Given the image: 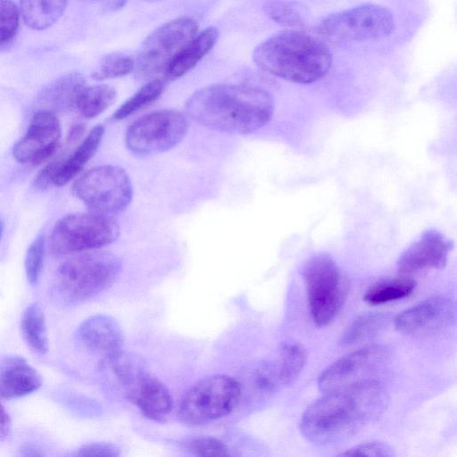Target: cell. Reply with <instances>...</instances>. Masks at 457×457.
Listing matches in <instances>:
<instances>
[{
	"label": "cell",
	"mask_w": 457,
	"mask_h": 457,
	"mask_svg": "<svg viewBox=\"0 0 457 457\" xmlns=\"http://www.w3.org/2000/svg\"><path fill=\"white\" fill-rule=\"evenodd\" d=\"M386 401L384 385L374 378L326 392L303 412L301 432L317 445L341 441L379 415Z\"/></svg>",
	"instance_id": "6da1fadb"
},
{
	"label": "cell",
	"mask_w": 457,
	"mask_h": 457,
	"mask_svg": "<svg viewBox=\"0 0 457 457\" xmlns=\"http://www.w3.org/2000/svg\"><path fill=\"white\" fill-rule=\"evenodd\" d=\"M186 112L210 129L237 135L253 133L272 119L274 101L266 90L247 84L222 83L195 91Z\"/></svg>",
	"instance_id": "7a4b0ae2"
},
{
	"label": "cell",
	"mask_w": 457,
	"mask_h": 457,
	"mask_svg": "<svg viewBox=\"0 0 457 457\" xmlns=\"http://www.w3.org/2000/svg\"><path fill=\"white\" fill-rule=\"evenodd\" d=\"M253 60L260 69L275 77L297 84H311L328 73L332 54L315 37L298 30H284L258 45Z\"/></svg>",
	"instance_id": "3957f363"
},
{
	"label": "cell",
	"mask_w": 457,
	"mask_h": 457,
	"mask_svg": "<svg viewBox=\"0 0 457 457\" xmlns=\"http://www.w3.org/2000/svg\"><path fill=\"white\" fill-rule=\"evenodd\" d=\"M121 270V260L112 253L93 250L77 253L59 267L53 293L66 305L82 303L111 287Z\"/></svg>",
	"instance_id": "277c9868"
},
{
	"label": "cell",
	"mask_w": 457,
	"mask_h": 457,
	"mask_svg": "<svg viewBox=\"0 0 457 457\" xmlns=\"http://www.w3.org/2000/svg\"><path fill=\"white\" fill-rule=\"evenodd\" d=\"M119 236L120 226L112 216L72 213L55 223L49 238V249L54 256L76 254L108 245Z\"/></svg>",
	"instance_id": "5b68a950"
},
{
	"label": "cell",
	"mask_w": 457,
	"mask_h": 457,
	"mask_svg": "<svg viewBox=\"0 0 457 457\" xmlns=\"http://www.w3.org/2000/svg\"><path fill=\"white\" fill-rule=\"evenodd\" d=\"M312 318L318 327L329 324L340 312L347 281L335 261L326 253L311 257L303 269Z\"/></svg>",
	"instance_id": "8992f818"
},
{
	"label": "cell",
	"mask_w": 457,
	"mask_h": 457,
	"mask_svg": "<svg viewBox=\"0 0 457 457\" xmlns=\"http://www.w3.org/2000/svg\"><path fill=\"white\" fill-rule=\"evenodd\" d=\"M241 398L237 379L223 374L208 376L186 392L179 407V415L187 424H206L229 414Z\"/></svg>",
	"instance_id": "52a82bcc"
},
{
	"label": "cell",
	"mask_w": 457,
	"mask_h": 457,
	"mask_svg": "<svg viewBox=\"0 0 457 457\" xmlns=\"http://www.w3.org/2000/svg\"><path fill=\"white\" fill-rule=\"evenodd\" d=\"M72 192L90 212L112 216L123 212L133 197L131 179L115 165L95 167L74 182Z\"/></svg>",
	"instance_id": "ba28073f"
},
{
	"label": "cell",
	"mask_w": 457,
	"mask_h": 457,
	"mask_svg": "<svg viewBox=\"0 0 457 457\" xmlns=\"http://www.w3.org/2000/svg\"><path fill=\"white\" fill-rule=\"evenodd\" d=\"M394 29V16L387 8L366 4L327 16L317 29L334 41H364L386 37Z\"/></svg>",
	"instance_id": "9c48e42d"
},
{
	"label": "cell",
	"mask_w": 457,
	"mask_h": 457,
	"mask_svg": "<svg viewBox=\"0 0 457 457\" xmlns=\"http://www.w3.org/2000/svg\"><path fill=\"white\" fill-rule=\"evenodd\" d=\"M188 122L177 110H160L143 115L127 129V147L137 154L169 151L186 137Z\"/></svg>",
	"instance_id": "30bf717a"
},
{
	"label": "cell",
	"mask_w": 457,
	"mask_h": 457,
	"mask_svg": "<svg viewBox=\"0 0 457 457\" xmlns=\"http://www.w3.org/2000/svg\"><path fill=\"white\" fill-rule=\"evenodd\" d=\"M196 22L189 17L170 21L153 31L143 43L135 67L144 79H158L176 54L195 36Z\"/></svg>",
	"instance_id": "8fae6325"
},
{
	"label": "cell",
	"mask_w": 457,
	"mask_h": 457,
	"mask_svg": "<svg viewBox=\"0 0 457 457\" xmlns=\"http://www.w3.org/2000/svg\"><path fill=\"white\" fill-rule=\"evenodd\" d=\"M390 349L383 345H372L358 349L337 360L319 377L318 386L329 392L360 381L372 378V373L389 358Z\"/></svg>",
	"instance_id": "7c38bea8"
},
{
	"label": "cell",
	"mask_w": 457,
	"mask_h": 457,
	"mask_svg": "<svg viewBox=\"0 0 457 457\" xmlns=\"http://www.w3.org/2000/svg\"><path fill=\"white\" fill-rule=\"evenodd\" d=\"M455 314L454 300L447 295H437L400 312L395 319V325L403 334L423 336L451 326Z\"/></svg>",
	"instance_id": "4fadbf2b"
},
{
	"label": "cell",
	"mask_w": 457,
	"mask_h": 457,
	"mask_svg": "<svg viewBox=\"0 0 457 457\" xmlns=\"http://www.w3.org/2000/svg\"><path fill=\"white\" fill-rule=\"evenodd\" d=\"M60 137L61 127L55 113L37 111L26 134L14 145L13 157L21 163H41L55 153Z\"/></svg>",
	"instance_id": "5bb4252c"
},
{
	"label": "cell",
	"mask_w": 457,
	"mask_h": 457,
	"mask_svg": "<svg viewBox=\"0 0 457 457\" xmlns=\"http://www.w3.org/2000/svg\"><path fill=\"white\" fill-rule=\"evenodd\" d=\"M453 246V242L440 232L427 230L401 254L397 262L398 273L410 277L427 270L442 269Z\"/></svg>",
	"instance_id": "9a60e30c"
},
{
	"label": "cell",
	"mask_w": 457,
	"mask_h": 457,
	"mask_svg": "<svg viewBox=\"0 0 457 457\" xmlns=\"http://www.w3.org/2000/svg\"><path fill=\"white\" fill-rule=\"evenodd\" d=\"M128 399L149 420H165L172 410V398L166 386L143 370L125 389Z\"/></svg>",
	"instance_id": "2e32d148"
},
{
	"label": "cell",
	"mask_w": 457,
	"mask_h": 457,
	"mask_svg": "<svg viewBox=\"0 0 457 457\" xmlns=\"http://www.w3.org/2000/svg\"><path fill=\"white\" fill-rule=\"evenodd\" d=\"M78 337L89 351L108 357L122 350L123 333L116 320L106 314H96L85 320Z\"/></svg>",
	"instance_id": "e0dca14e"
},
{
	"label": "cell",
	"mask_w": 457,
	"mask_h": 457,
	"mask_svg": "<svg viewBox=\"0 0 457 457\" xmlns=\"http://www.w3.org/2000/svg\"><path fill=\"white\" fill-rule=\"evenodd\" d=\"M42 384L37 371L25 359L8 356L0 361V396L10 400L37 391Z\"/></svg>",
	"instance_id": "ac0fdd59"
},
{
	"label": "cell",
	"mask_w": 457,
	"mask_h": 457,
	"mask_svg": "<svg viewBox=\"0 0 457 457\" xmlns=\"http://www.w3.org/2000/svg\"><path fill=\"white\" fill-rule=\"evenodd\" d=\"M86 87L84 77L77 72L56 79L37 96L36 104L38 111L55 113L77 109L79 98Z\"/></svg>",
	"instance_id": "d6986e66"
},
{
	"label": "cell",
	"mask_w": 457,
	"mask_h": 457,
	"mask_svg": "<svg viewBox=\"0 0 457 457\" xmlns=\"http://www.w3.org/2000/svg\"><path fill=\"white\" fill-rule=\"evenodd\" d=\"M218 35V30L210 27L195 36L170 62L164 79L175 80L191 71L213 47Z\"/></svg>",
	"instance_id": "ffe728a7"
},
{
	"label": "cell",
	"mask_w": 457,
	"mask_h": 457,
	"mask_svg": "<svg viewBox=\"0 0 457 457\" xmlns=\"http://www.w3.org/2000/svg\"><path fill=\"white\" fill-rule=\"evenodd\" d=\"M104 134V126H95L76 150L70 156L62 158L55 178V187L64 186L80 173L97 151Z\"/></svg>",
	"instance_id": "44dd1931"
},
{
	"label": "cell",
	"mask_w": 457,
	"mask_h": 457,
	"mask_svg": "<svg viewBox=\"0 0 457 457\" xmlns=\"http://www.w3.org/2000/svg\"><path fill=\"white\" fill-rule=\"evenodd\" d=\"M238 382L241 395L257 397L270 395L281 385L277 364L270 361H260L246 369Z\"/></svg>",
	"instance_id": "7402d4cb"
},
{
	"label": "cell",
	"mask_w": 457,
	"mask_h": 457,
	"mask_svg": "<svg viewBox=\"0 0 457 457\" xmlns=\"http://www.w3.org/2000/svg\"><path fill=\"white\" fill-rule=\"evenodd\" d=\"M67 4L68 0H21V12L29 28L42 30L58 21Z\"/></svg>",
	"instance_id": "603a6c76"
},
{
	"label": "cell",
	"mask_w": 457,
	"mask_h": 457,
	"mask_svg": "<svg viewBox=\"0 0 457 457\" xmlns=\"http://www.w3.org/2000/svg\"><path fill=\"white\" fill-rule=\"evenodd\" d=\"M390 316L382 312H370L356 318L343 333L340 344L352 346L374 337L389 323Z\"/></svg>",
	"instance_id": "cb8c5ba5"
},
{
	"label": "cell",
	"mask_w": 457,
	"mask_h": 457,
	"mask_svg": "<svg viewBox=\"0 0 457 457\" xmlns=\"http://www.w3.org/2000/svg\"><path fill=\"white\" fill-rule=\"evenodd\" d=\"M21 327L24 339L35 352L44 354L48 351L45 315L37 303H32L25 310Z\"/></svg>",
	"instance_id": "d4e9b609"
},
{
	"label": "cell",
	"mask_w": 457,
	"mask_h": 457,
	"mask_svg": "<svg viewBox=\"0 0 457 457\" xmlns=\"http://www.w3.org/2000/svg\"><path fill=\"white\" fill-rule=\"evenodd\" d=\"M415 287L416 282L410 277L380 281L367 290L363 300L370 304H381L399 300L410 295Z\"/></svg>",
	"instance_id": "484cf974"
},
{
	"label": "cell",
	"mask_w": 457,
	"mask_h": 457,
	"mask_svg": "<svg viewBox=\"0 0 457 457\" xmlns=\"http://www.w3.org/2000/svg\"><path fill=\"white\" fill-rule=\"evenodd\" d=\"M115 99L116 91L108 85L86 87L79 98L77 110L86 118H95L108 109Z\"/></svg>",
	"instance_id": "4316f807"
},
{
	"label": "cell",
	"mask_w": 457,
	"mask_h": 457,
	"mask_svg": "<svg viewBox=\"0 0 457 457\" xmlns=\"http://www.w3.org/2000/svg\"><path fill=\"white\" fill-rule=\"evenodd\" d=\"M165 87L164 79L149 80L115 111L112 119L121 120L147 106L162 96Z\"/></svg>",
	"instance_id": "83f0119b"
},
{
	"label": "cell",
	"mask_w": 457,
	"mask_h": 457,
	"mask_svg": "<svg viewBox=\"0 0 457 457\" xmlns=\"http://www.w3.org/2000/svg\"><path fill=\"white\" fill-rule=\"evenodd\" d=\"M307 359L305 349L299 344L283 345L278 352L277 367L281 385H290L301 373Z\"/></svg>",
	"instance_id": "f1b7e54d"
},
{
	"label": "cell",
	"mask_w": 457,
	"mask_h": 457,
	"mask_svg": "<svg viewBox=\"0 0 457 457\" xmlns=\"http://www.w3.org/2000/svg\"><path fill=\"white\" fill-rule=\"evenodd\" d=\"M135 64L134 59L129 55L112 53L101 60L98 69L91 76L96 80L123 77L133 71Z\"/></svg>",
	"instance_id": "f546056e"
},
{
	"label": "cell",
	"mask_w": 457,
	"mask_h": 457,
	"mask_svg": "<svg viewBox=\"0 0 457 457\" xmlns=\"http://www.w3.org/2000/svg\"><path fill=\"white\" fill-rule=\"evenodd\" d=\"M263 11L275 22L289 28L304 26V20L296 7L287 0H266Z\"/></svg>",
	"instance_id": "4dcf8cb0"
},
{
	"label": "cell",
	"mask_w": 457,
	"mask_h": 457,
	"mask_svg": "<svg viewBox=\"0 0 457 457\" xmlns=\"http://www.w3.org/2000/svg\"><path fill=\"white\" fill-rule=\"evenodd\" d=\"M186 450L195 456H228L229 449L221 440L209 436H200L189 439L185 444Z\"/></svg>",
	"instance_id": "1f68e13d"
},
{
	"label": "cell",
	"mask_w": 457,
	"mask_h": 457,
	"mask_svg": "<svg viewBox=\"0 0 457 457\" xmlns=\"http://www.w3.org/2000/svg\"><path fill=\"white\" fill-rule=\"evenodd\" d=\"M45 257V238L38 236L29 246L25 256V271L31 285L37 283L42 272Z\"/></svg>",
	"instance_id": "d6a6232c"
},
{
	"label": "cell",
	"mask_w": 457,
	"mask_h": 457,
	"mask_svg": "<svg viewBox=\"0 0 457 457\" xmlns=\"http://www.w3.org/2000/svg\"><path fill=\"white\" fill-rule=\"evenodd\" d=\"M19 26V11L12 0H0V45L9 42Z\"/></svg>",
	"instance_id": "836d02e7"
},
{
	"label": "cell",
	"mask_w": 457,
	"mask_h": 457,
	"mask_svg": "<svg viewBox=\"0 0 457 457\" xmlns=\"http://www.w3.org/2000/svg\"><path fill=\"white\" fill-rule=\"evenodd\" d=\"M341 456H381L395 455L394 451L387 445L380 442H368L353 446L340 454Z\"/></svg>",
	"instance_id": "e575fe53"
},
{
	"label": "cell",
	"mask_w": 457,
	"mask_h": 457,
	"mask_svg": "<svg viewBox=\"0 0 457 457\" xmlns=\"http://www.w3.org/2000/svg\"><path fill=\"white\" fill-rule=\"evenodd\" d=\"M62 158L49 162L35 178L34 185L38 189H46L55 187V178Z\"/></svg>",
	"instance_id": "d590c367"
},
{
	"label": "cell",
	"mask_w": 457,
	"mask_h": 457,
	"mask_svg": "<svg viewBox=\"0 0 457 457\" xmlns=\"http://www.w3.org/2000/svg\"><path fill=\"white\" fill-rule=\"evenodd\" d=\"M76 455L78 456H99V457H116L120 455L119 449L110 444L95 443L80 447Z\"/></svg>",
	"instance_id": "8d00e7d4"
},
{
	"label": "cell",
	"mask_w": 457,
	"mask_h": 457,
	"mask_svg": "<svg viewBox=\"0 0 457 457\" xmlns=\"http://www.w3.org/2000/svg\"><path fill=\"white\" fill-rule=\"evenodd\" d=\"M11 428V418L0 402V442L8 437Z\"/></svg>",
	"instance_id": "74e56055"
},
{
	"label": "cell",
	"mask_w": 457,
	"mask_h": 457,
	"mask_svg": "<svg viewBox=\"0 0 457 457\" xmlns=\"http://www.w3.org/2000/svg\"><path fill=\"white\" fill-rule=\"evenodd\" d=\"M99 5L106 12H114L124 6L127 0H85Z\"/></svg>",
	"instance_id": "f35d334b"
},
{
	"label": "cell",
	"mask_w": 457,
	"mask_h": 457,
	"mask_svg": "<svg viewBox=\"0 0 457 457\" xmlns=\"http://www.w3.org/2000/svg\"><path fill=\"white\" fill-rule=\"evenodd\" d=\"M84 132H85L84 124H82V123L74 124L71 128V129L68 133L67 142L71 143V144L77 142L82 137Z\"/></svg>",
	"instance_id": "ab89813d"
},
{
	"label": "cell",
	"mask_w": 457,
	"mask_h": 457,
	"mask_svg": "<svg viewBox=\"0 0 457 457\" xmlns=\"http://www.w3.org/2000/svg\"><path fill=\"white\" fill-rule=\"evenodd\" d=\"M2 229H3V225H2V222L0 220V237H1V234H2Z\"/></svg>",
	"instance_id": "60d3db41"
},
{
	"label": "cell",
	"mask_w": 457,
	"mask_h": 457,
	"mask_svg": "<svg viewBox=\"0 0 457 457\" xmlns=\"http://www.w3.org/2000/svg\"><path fill=\"white\" fill-rule=\"evenodd\" d=\"M148 1H155V0H148Z\"/></svg>",
	"instance_id": "b9f144b4"
}]
</instances>
